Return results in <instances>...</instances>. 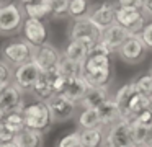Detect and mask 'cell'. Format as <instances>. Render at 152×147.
Here are the masks:
<instances>
[{
  "instance_id": "cell-1",
  "label": "cell",
  "mask_w": 152,
  "mask_h": 147,
  "mask_svg": "<svg viewBox=\"0 0 152 147\" xmlns=\"http://www.w3.org/2000/svg\"><path fill=\"white\" fill-rule=\"evenodd\" d=\"M34 51H36V48L33 44H30L25 38L15 39V41L5 42L0 48V59L5 64L10 65L12 69H17L20 65L28 64V62L33 61Z\"/></svg>"
},
{
  "instance_id": "cell-2",
  "label": "cell",
  "mask_w": 152,
  "mask_h": 147,
  "mask_svg": "<svg viewBox=\"0 0 152 147\" xmlns=\"http://www.w3.org/2000/svg\"><path fill=\"white\" fill-rule=\"evenodd\" d=\"M23 114V121H25V127L28 129H34V131H44L54 123L53 116H51V111L48 108L46 101H34L25 106V110L21 111Z\"/></svg>"
},
{
  "instance_id": "cell-3",
  "label": "cell",
  "mask_w": 152,
  "mask_h": 147,
  "mask_svg": "<svg viewBox=\"0 0 152 147\" xmlns=\"http://www.w3.org/2000/svg\"><path fill=\"white\" fill-rule=\"evenodd\" d=\"M25 20L26 16L18 3H4L0 7V34H15L21 31Z\"/></svg>"
},
{
  "instance_id": "cell-4",
  "label": "cell",
  "mask_w": 152,
  "mask_h": 147,
  "mask_svg": "<svg viewBox=\"0 0 152 147\" xmlns=\"http://www.w3.org/2000/svg\"><path fill=\"white\" fill-rule=\"evenodd\" d=\"M100 34H102V33H100L87 18L72 21V25H70V28H69V41L82 42V44H85L90 51L98 44Z\"/></svg>"
},
{
  "instance_id": "cell-5",
  "label": "cell",
  "mask_w": 152,
  "mask_h": 147,
  "mask_svg": "<svg viewBox=\"0 0 152 147\" xmlns=\"http://www.w3.org/2000/svg\"><path fill=\"white\" fill-rule=\"evenodd\" d=\"M116 23L123 26L129 33V36H139L147 25V16L142 10L116 7Z\"/></svg>"
},
{
  "instance_id": "cell-6",
  "label": "cell",
  "mask_w": 152,
  "mask_h": 147,
  "mask_svg": "<svg viewBox=\"0 0 152 147\" xmlns=\"http://www.w3.org/2000/svg\"><path fill=\"white\" fill-rule=\"evenodd\" d=\"M41 74H43L41 69L31 61V62H28V64H23V65H20V67L13 69V80H12V83H13L21 93H31V91H33V87L36 85V82L39 80Z\"/></svg>"
},
{
  "instance_id": "cell-7",
  "label": "cell",
  "mask_w": 152,
  "mask_h": 147,
  "mask_svg": "<svg viewBox=\"0 0 152 147\" xmlns=\"http://www.w3.org/2000/svg\"><path fill=\"white\" fill-rule=\"evenodd\" d=\"M87 20L100 33H103L105 29H108L110 26H113L116 23V3L115 2H103V3H98V5L92 7Z\"/></svg>"
},
{
  "instance_id": "cell-8",
  "label": "cell",
  "mask_w": 152,
  "mask_h": 147,
  "mask_svg": "<svg viewBox=\"0 0 152 147\" xmlns=\"http://www.w3.org/2000/svg\"><path fill=\"white\" fill-rule=\"evenodd\" d=\"M46 105L51 111V116H53L54 123L69 121V119H72L77 113V105L72 103L69 98H66L61 93H54L53 97L46 101Z\"/></svg>"
},
{
  "instance_id": "cell-9",
  "label": "cell",
  "mask_w": 152,
  "mask_h": 147,
  "mask_svg": "<svg viewBox=\"0 0 152 147\" xmlns=\"http://www.w3.org/2000/svg\"><path fill=\"white\" fill-rule=\"evenodd\" d=\"M103 147H134L131 139V121L121 119L106 129V137Z\"/></svg>"
},
{
  "instance_id": "cell-10",
  "label": "cell",
  "mask_w": 152,
  "mask_h": 147,
  "mask_svg": "<svg viewBox=\"0 0 152 147\" xmlns=\"http://www.w3.org/2000/svg\"><path fill=\"white\" fill-rule=\"evenodd\" d=\"M61 59H62V52H59L53 44L46 42V44L36 48L33 62L41 69V72L46 74V72L57 70V65H59Z\"/></svg>"
},
{
  "instance_id": "cell-11",
  "label": "cell",
  "mask_w": 152,
  "mask_h": 147,
  "mask_svg": "<svg viewBox=\"0 0 152 147\" xmlns=\"http://www.w3.org/2000/svg\"><path fill=\"white\" fill-rule=\"evenodd\" d=\"M116 54H118L119 57H121V61H124L126 64H139V62H142L145 59L147 46L144 44V41H142L139 36H129Z\"/></svg>"
},
{
  "instance_id": "cell-12",
  "label": "cell",
  "mask_w": 152,
  "mask_h": 147,
  "mask_svg": "<svg viewBox=\"0 0 152 147\" xmlns=\"http://www.w3.org/2000/svg\"><path fill=\"white\" fill-rule=\"evenodd\" d=\"M21 33H23V38L34 48H39L48 42V29L41 20L26 18L23 23V28H21Z\"/></svg>"
},
{
  "instance_id": "cell-13",
  "label": "cell",
  "mask_w": 152,
  "mask_h": 147,
  "mask_svg": "<svg viewBox=\"0 0 152 147\" xmlns=\"http://www.w3.org/2000/svg\"><path fill=\"white\" fill-rule=\"evenodd\" d=\"M128 38H129V33L123 26H119L118 23H115L113 26H110L108 29H105L100 34V42L113 54V52L119 51V48L124 44Z\"/></svg>"
},
{
  "instance_id": "cell-14",
  "label": "cell",
  "mask_w": 152,
  "mask_h": 147,
  "mask_svg": "<svg viewBox=\"0 0 152 147\" xmlns=\"http://www.w3.org/2000/svg\"><path fill=\"white\" fill-rule=\"evenodd\" d=\"M25 100H23V93L15 87L13 83L8 85L2 93H0V108L8 113H21L25 110Z\"/></svg>"
},
{
  "instance_id": "cell-15",
  "label": "cell",
  "mask_w": 152,
  "mask_h": 147,
  "mask_svg": "<svg viewBox=\"0 0 152 147\" xmlns=\"http://www.w3.org/2000/svg\"><path fill=\"white\" fill-rule=\"evenodd\" d=\"M87 91H88V85H87V82L82 78V75L80 77H74V78H67L66 82V87H64L62 93L66 98H69L72 103H75L77 106H79L80 103H82V100L85 98Z\"/></svg>"
},
{
  "instance_id": "cell-16",
  "label": "cell",
  "mask_w": 152,
  "mask_h": 147,
  "mask_svg": "<svg viewBox=\"0 0 152 147\" xmlns=\"http://www.w3.org/2000/svg\"><path fill=\"white\" fill-rule=\"evenodd\" d=\"M98 116H100V123H102L103 129H110L111 126H115L116 123L123 119V114H121V108L118 106L113 98H110L105 105L98 108Z\"/></svg>"
},
{
  "instance_id": "cell-17",
  "label": "cell",
  "mask_w": 152,
  "mask_h": 147,
  "mask_svg": "<svg viewBox=\"0 0 152 147\" xmlns=\"http://www.w3.org/2000/svg\"><path fill=\"white\" fill-rule=\"evenodd\" d=\"M110 90L108 87H92L88 88L85 98L79 105L82 110H98L102 105H105L110 100Z\"/></svg>"
},
{
  "instance_id": "cell-18",
  "label": "cell",
  "mask_w": 152,
  "mask_h": 147,
  "mask_svg": "<svg viewBox=\"0 0 152 147\" xmlns=\"http://www.w3.org/2000/svg\"><path fill=\"white\" fill-rule=\"evenodd\" d=\"M111 69L110 56L100 54V52H90L87 61L82 65V74H96V72Z\"/></svg>"
},
{
  "instance_id": "cell-19",
  "label": "cell",
  "mask_w": 152,
  "mask_h": 147,
  "mask_svg": "<svg viewBox=\"0 0 152 147\" xmlns=\"http://www.w3.org/2000/svg\"><path fill=\"white\" fill-rule=\"evenodd\" d=\"M88 54H90V49L79 41H69L62 51V57L69 59V61L75 62V64H80V65H83Z\"/></svg>"
},
{
  "instance_id": "cell-20",
  "label": "cell",
  "mask_w": 152,
  "mask_h": 147,
  "mask_svg": "<svg viewBox=\"0 0 152 147\" xmlns=\"http://www.w3.org/2000/svg\"><path fill=\"white\" fill-rule=\"evenodd\" d=\"M15 142L18 147H44V134L41 131L25 127L21 132L17 134Z\"/></svg>"
},
{
  "instance_id": "cell-21",
  "label": "cell",
  "mask_w": 152,
  "mask_h": 147,
  "mask_svg": "<svg viewBox=\"0 0 152 147\" xmlns=\"http://www.w3.org/2000/svg\"><path fill=\"white\" fill-rule=\"evenodd\" d=\"M31 93L38 98L39 101H48L54 95V87H53V72H46L41 74L39 80L33 87Z\"/></svg>"
},
{
  "instance_id": "cell-22",
  "label": "cell",
  "mask_w": 152,
  "mask_h": 147,
  "mask_svg": "<svg viewBox=\"0 0 152 147\" xmlns=\"http://www.w3.org/2000/svg\"><path fill=\"white\" fill-rule=\"evenodd\" d=\"M80 131V147H103L106 137V129H79Z\"/></svg>"
},
{
  "instance_id": "cell-23",
  "label": "cell",
  "mask_w": 152,
  "mask_h": 147,
  "mask_svg": "<svg viewBox=\"0 0 152 147\" xmlns=\"http://www.w3.org/2000/svg\"><path fill=\"white\" fill-rule=\"evenodd\" d=\"M23 13L26 18H33V20H41L51 16V5L49 0H43L39 3H34V5H28V7H21Z\"/></svg>"
},
{
  "instance_id": "cell-24",
  "label": "cell",
  "mask_w": 152,
  "mask_h": 147,
  "mask_svg": "<svg viewBox=\"0 0 152 147\" xmlns=\"http://www.w3.org/2000/svg\"><path fill=\"white\" fill-rule=\"evenodd\" d=\"M77 123H79V129H98V127H102L96 110H82L77 116Z\"/></svg>"
},
{
  "instance_id": "cell-25",
  "label": "cell",
  "mask_w": 152,
  "mask_h": 147,
  "mask_svg": "<svg viewBox=\"0 0 152 147\" xmlns=\"http://www.w3.org/2000/svg\"><path fill=\"white\" fill-rule=\"evenodd\" d=\"M82 78L87 82L88 88H92V87H108L110 80H111V69L96 72V74H82Z\"/></svg>"
},
{
  "instance_id": "cell-26",
  "label": "cell",
  "mask_w": 152,
  "mask_h": 147,
  "mask_svg": "<svg viewBox=\"0 0 152 147\" xmlns=\"http://www.w3.org/2000/svg\"><path fill=\"white\" fill-rule=\"evenodd\" d=\"M90 8H92V7L88 5V0H70L67 16H70L72 21H75V20H83V18L88 16Z\"/></svg>"
},
{
  "instance_id": "cell-27",
  "label": "cell",
  "mask_w": 152,
  "mask_h": 147,
  "mask_svg": "<svg viewBox=\"0 0 152 147\" xmlns=\"http://www.w3.org/2000/svg\"><path fill=\"white\" fill-rule=\"evenodd\" d=\"M57 74L64 78H74V77H80L82 75V65L75 64V62L69 61V59L62 57L57 65Z\"/></svg>"
},
{
  "instance_id": "cell-28",
  "label": "cell",
  "mask_w": 152,
  "mask_h": 147,
  "mask_svg": "<svg viewBox=\"0 0 152 147\" xmlns=\"http://www.w3.org/2000/svg\"><path fill=\"white\" fill-rule=\"evenodd\" d=\"M131 139L134 147H147L149 127L139 124L137 121H131Z\"/></svg>"
},
{
  "instance_id": "cell-29",
  "label": "cell",
  "mask_w": 152,
  "mask_h": 147,
  "mask_svg": "<svg viewBox=\"0 0 152 147\" xmlns=\"http://www.w3.org/2000/svg\"><path fill=\"white\" fill-rule=\"evenodd\" d=\"M132 87H134L136 93L152 98V75L145 74V75H141V77L134 78L132 80Z\"/></svg>"
},
{
  "instance_id": "cell-30",
  "label": "cell",
  "mask_w": 152,
  "mask_h": 147,
  "mask_svg": "<svg viewBox=\"0 0 152 147\" xmlns=\"http://www.w3.org/2000/svg\"><path fill=\"white\" fill-rule=\"evenodd\" d=\"M132 95H134V87H132V82H129V83H124L123 87L118 88V91L115 93L113 100H115L116 103H118V106L123 110V108L128 105L129 98H131Z\"/></svg>"
},
{
  "instance_id": "cell-31",
  "label": "cell",
  "mask_w": 152,
  "mask_h": 147,
  "mask_svg": "<svg viewBox=\"0 0 152 147\" xmlns=\"http://www.w3.org/2000/svg\"><path fill=\"white\" fill-rule=\"evenodd\" d=\"M5 124L13 131L15 134L21 132L25 129V121H23V114L21 113H8L7 118H5Z\"/></svg>"
},
{
  "instance_id": "cell-32",
  "label": "cell",
  "mask_w": 152,
  "mask_h": 147,
  "mask_svg": "<svg viewBox=\"0 0 152 147\" xmlns=\"http://www.w3.org/2000/svg\"><path fill=\"white\" fill-rule=\"evenodd\" d=\"M69 3H70V0H49L51 16H54V18L66 16L69 13Z\"/></svg>"
},
{
  "instance_id": "cell-33",
  "label": "cell",
  "mask_w": 152,
  "mask_h": 147,
  "mask_svg": "<svg viewBox=\"0 0 152 147\" xmlns=\"http://www.w3.org/2000/svg\"><path fill=\"white\" fill-rule=\"evenodd\" d=\"M56 147H80V131H74V132H69L64 137H61Z\"/></svg>"
},
{
  "instance_id": "cell-34",
  "label": "cell",
  "mask_w": 152,
  "mask_h": 147,
  "mask_svg": "<svg viewBox=\"0 0 152 147\" xmlns=\"http://www.w3.org/2000/svg\"><path fill=\"white\" fill-rule=\"evenodd\" d=\"M13 80V69L0 59V85H10Z\"/></svg>"
},
{
  "instance_id": "cell-35",
  "label": "cell",
  "mask_w": 152,
  "mask_h": 147,
  "mask_svg": "<svg viewBox=\"0 0 152 147\" xmlns=\"http://www.w3.org/2000/svg\"><path fill=\"white\" fill-rule=\"evenodd\" d=\"M15 137H17V134L5 124V121L0 123V142H12V140H15Z\"/></svg>"
},
{
  "instance_id": "cell-36",
  "label": "cell",
  "mask_w": 152,
  "mask_h": 147,
  "mask_svg": "<svg viewBox=\"0 0 152 147\" xmlns=\"http://www.w3.org/2000/svg\"><path fill=\"white\" fill-rule=\"evenodd\" d=\"M116 7L119 8H134L142 10V0H116Z\"/></svg>"
},
{
  "instance_id": "cell-37",
  "label": "cell",
  "mask_w": 152,
  "mask_h": 147,
  "mask_svg": "<svg viewBox=\"0 0 152 147\" xmlns=\"http://www.w3.org/2000/svg\"><path fill=\"white\" fill-rule=\"evenodd\" d=\"M139 38L144 41V44L147 46V49L149 48L152 49V21L144 26V29H142V33L139 34Z\"/></svg>"
},
{
  "instance_id": "cell-38",
  "label": "cell",
  "mask_w": 152,
  "mask_h": 147,
  "mask_svg": "<svg viewBox=\"0 0 152 147\" xmlns=\"http://www.w3.org/2000/svg\"><path fill=\"white\" fill-rule=\"evenodd\" d=\"M134 121H137L139 124H142V126H145V127H151V126H152V113H151V110L141 113Z\"/></svg>"
},
{
  "instance_id": "cell-39",
  "label": "cell",
  "mask_w": 152,
  "mask_h": 147,
  "mask_svg": "<svg viewBox=\"0 0 152 147\" xmlns=\"http://www.w3.org/2000/svg\"><path fill=\"white\" fill-rule=\"evenodd\" d=\"M142 12L145 16H152V0H142Z\"/></svg>"
},
{
  "instance_id": "cell-40",
  "label": "cell",
  "mask_w": 152,
  "mask_h": 147,
  "mask_svg": "<svg viewBox=\"0 0 152 147\" xmlns=\"http://www.w3.org/2000/svg\"><path fill=\"white\" fill-rule=\"evenodd\" d=\"M43 0H20V7H28V5H34V3H39Z\"/></svg>"
},
{
  "instance_id": "cell-41",
  "label": "cell",
  "mask_w": 152,
  "mask_h": 147,
  "mask_svg": "<svg viewBox=\"0 0 152 147\" xmlns=\"http://www.w3.org/2000/svg\"><path fill=\"white\" fill-rule=\"evenodd\" d=\"M0 147H18V146L15 140H12V142H0Z\"/></svg>"
},
{
  "instance_id": "cell-42",
  "label": "cell",
  "mask_w": 152,
  "mask_h": 147,
  "mask_svg": "<svg viewBox=\"0 0 152 147\" xmlns=\"http://www.w3.org/2000/svg\"><path fill=\"white\" fill-rule=\"evenodd\" d=\"M5 118H7V111L0 108V123H4V121H5Z\"/></svg>"
},
{
  "instance_id": "cell-43",
  "label": "cell",
  "mask_w": 152,
  "mask_h": 147,
  "mask_svg": "<svg viewBox=\"0 0 152 147\" xmlns=\"http://www.w3.org/2000/svg\"><path fill=\"white\" fill-rule=\"evenodd\" d=\"M147 147H152V126L149 127V139H147Z\"/></svg>"
},
{
  "instance_id": "cell-44",
  "label": "cell",
  "mask_w": 152,
  "mask_h": 147,
  "mask_svg": "<svg viewBox=\"0 0 152 147\" xmlns=\"http://www.w3.org/2000/svg\"><path fill=\"white\" fill-rule=\"evenodd\" d=\"M4 3H7V0H0V7L4 5Z\"/></svg>"
},
{
  "instance_id": "cell-45",
  "label": "cell",
  "mask_w": 152,
  "mask_h": 147,
  "mask_svg": "<svg viewBox=\"0 0 152 147\" xmlns=\"http://www.w3.org/2000/svg\"><path fill=\"white\" fill-rule=\"evenodd\" d=\"M149 74H151V75H152V65H151V70H149Z\"/></svg>"
},
{
  "instance_id": "cell-46",
  "label": "cell",
  "mask_w": 152,
  "mask_h": 147,
  "mask_svg": "<svg viewBox=\"0 0 152 147\" xmlns=\"http://www.w3.org/2000/svg\"><path fill=\"white\" fill-rule=\"evenodd\" d=\"M149 110H151V113H152V103H151V108H149Z\"/></svg>"
}]
</instances>
